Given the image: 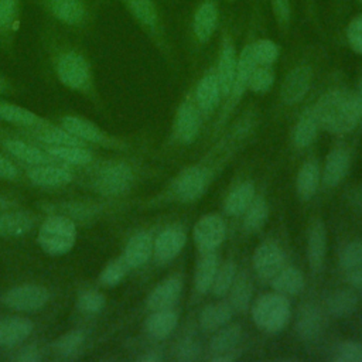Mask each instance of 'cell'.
<instances>
[{
    "label": "cell",
    "mask_w": 362,
    "mask_h": 362,
    "mask_svg": "<svg viewBox=\"0 0 362 362\" xmlns=\"http://www.w3.org/2000/svg\"><path fill=\"white\" fill-rule=\"evenodd\" d=\"M313 109L320 126L332 134L351 133L359 124L354 93L345 89L325 92Z\"/></svg>",
    "instance_id": "1"
},
{
    "label": "cell",
    "mask_w": 362,
    "mask_h": 362,
    "mask_svg": "<svg viewBox=\"0 0 362 362\" xmlns=\"http://www.w3.org/2000/svg\"><path fill=\"white\" fill-rule=\"evenodd\" d=\"M37 240L45 253L65 255L76 242V225L66 215H51L40 226Z\"/></svg>",
    "instance_id": "2"
},
{
    "label": "cell",
    "mask_w": 362,
    "mask_h": 362,
    "mask_svg": "<svg viewBox=\"0 0 362 362\" xmlns=\"http://www.w3.org/2000/svg\"><path fill=\"white\" fill-rule=\"evenodd\" d=\"M290 301L280 293H267L256 300L252 307L253 322L263 331L280 332L290 321Z\"/></svg>",
    "instance_id": "3"
},
{
    "label": "cell",
    "mask_w": 362,
    "mask_h": 362,
    "mask_svg": "<svg viewBox=\"0 0 362 362\" xmlns=\"http://www.w3.org/2000/svg\"><path fill=\"white\" fill-rule=\"evenodd\" d=\"M133 182V170L126 163H110L103 165L93 181L95 189L106 197L126 194Z\"/></svg>",
    "instance_id": "4"
},
{
    "label": "cell",
    "mask_w": 362,
    "mask_h": 362,
    "mask_svg": "<svg viewBox=\"0 0 362 362\" xmlns=\"http://www.w3.org/2000/svg\"><path fill=\"white\" fill-rule=\"evenodd\" d=\"M58 79L68 88L83 90L90 83V66L88 61L76 51L62 54L57 61Z\"/></svg>",
    "instance_id": "5"
},
{
    "label": "cell",
    "mask_w": 362,
    "mask_h": 362,
    "mask_svg": "<svg viewBox=\"0 0 362 362\" xmlns=\"http://www.w3.org/2000/svg\"><path fill=\"white\" fill-rule=\"evenodd\" d=\"M49 300V293L45 287L38 284H21L7 290L0 301L17 311H37L41 310Z\"/></svg>",
    "instance_id": "6"
},
{
    "label": "cell",
    "mask_w": 362,
    "mask_h": 362,
    "mask_svg": "<svg viewBox=\"0 0 362 362\" xmlns=\"http://www.w3.org/2000/svg\"><path fill=\"white\" fill-rule=\"evenodd\" d=\"M192 236L199 252L216 250L226 238L225 221L218 214H206L195 222Z\"/></svg>",
    "instance_id": "7"
},
{
    "label": "cell",
    "mask_w": 362,
    "mask_h": 362,
    "mask_svg": "<svg viewBox=\"0 0 362 362\" xmlns=\"http://www.w3.org/2000/svg\"><path fill=\"white\" fill-rule=\"evenodd\" d=\"M286 263L283 249L273 242H263L253 253V269L262 280H272Z\"/></svg>",
    "instance_id": "8"
},
{
    "label": "cell",
    "mask_w": 362,
    "mask_h": 362,
    "mask_svg": "<svg viewBox=\"0 0 362 362\" xmlns=\"http://www.w3.org/2000/svg\"><path fill=\"white\" fill-rule=\"evenodd\" d=\"M311 81H313V71L308 65H298L293 68L286 75L281 83V88H280L281 100L288 106L297 105L308 93Z\"/></svg>",
    "instance_id": "9"
},
{
    "label": "cell",
    "mask_w": 362,
    "mask_h": 362,
    "mask_svg": "<svg viewBox=\"0 0 362 362\" xmlns=\"http://www.w3.org/2000/svg\"><path fill=\"white\" fill-rule=\"evenodd\" d=\"M208 174L204 168L192 165L185 168L174 182L177 197L184 202H192L202 197L208 187Z\"/></svg>",
    "instance_id": "10"
},
{
    "label": "cell",
    "mask_w": 362,
    "mask_h": 362,
    "mask_svg": "<svg viewBox=\"0 0 362 362\" xmlns=\"http://www.w3.org/2000/svg\"><path fill=\"white\" fill-rule=\"evenodd\" d=\"M187 235L181 228L171 226L161 230L153 240V256L157 263H168L175 259L184 249Z\"/></svg>",
    "instance_id": "11"
},
{
    "label": "cell",
    "mask_w": 362,
    "mask_h": 362,
    "mask_svg": "<svg viewBox=\"0 0 362 362\" xmlns=\"http://www.w3.org/2000/svg\"><path fill=\"white\" fill-rule=\"evenodd\" d=\"M305 253L308 260V267L313 273H320L327 255V229L321 219H314L310 223L307 232Z\"/></svg>",
    "instance_id": "12"
},
{
    "label": "cell",
    "mask_w": 362,
    "mask_h": 362,
    "mask_svg": "<svg viewBox=\"0 0 362 362\" xmlns=\"http://www.w3.org/2000/svg\"><path fill=\"white\" fill-rule=\"evenodd\" d=\"M256 66V62L252 57V51H250V45H246L240 55L238 57V68H236V75H235V81H233V86H232V90H230V95L228 96L229 98V102L225 107V112H223V119L233 110V107L238 105L239 99L242 98V95L245 93L246 88H247V83H249V79H250V75L253 72Z\"/></svg>",
    "instance_id": "13"
},
{
    "label": "cell",
    "mask_w": 362,
    "mask_h": 362,
    "mask_svg": "<svg viewBox=\"0 0 362 362\" xmlns=\"http://www.w3.org/2000/svg\"><path fill=\"white\" fill-rule=\"evenodd\" d=\"M201 126V116L199 109L189 100H185L180 105L177 115H175V134L178 140L184 144H192L198 134Z\"/></svg>",
    "instance_id": "14"
},
{
    "label": "cell",
    "mask_w": 362,
    "mask_h": 362,
    "mask_svg": "<svg viewBox=\"0 0 362 362\" xmlns=\"http://www.w3.org/2000/svg\"><path fill=\"white\" fill-rule=\"evenodd\" d=\"M351 168V154L348 150L337 147L332 148L327 157L322 167V182L324 185L334 188L338 187L344 178L348 175Z\"/></svg>",
    "instance_id": "15"
},
{
    "label": "cell",
    "mask_w": 362,
    "mask_h": 362,
    "mask_svg": "<svg viewBox=\"0 0 362 362\" xmlns=\"http://www.w3.org/2000/svg\"><path fill=\"white\" fill-rule=\"evenodd\" d=\"M182 293V281L178 277H168L153 288L147 297V308L151 311L170 310Z\"/></svg>",
    "instance_id": "16"
},
{
    "label": "cell",
    "mask_w": 362,
    "mask_h": 362,
    "mask_svg": "<svg viewBox=\"0 0 362 362\" xmlns=\"http://www.w3.org/2000/svg\"><path fill=\"white\" fill-rule=\"evenodd\" d=\"M324 329V313L315 304L301 307L296 321V332L303 341H313L321 335Z\"/></svg>",
    "instance_id": "17"
},
{
    "label": "cell",
    "mask_w": 362,
    "mask_h": 362,
    "mask_svg": "<svg viewBox=\"0 0 362 362\" xmlns=\"http://www.w3.org/2000/svg\"><path fill=\"white\" fill-rule=\"evenodd\" d=\"M153 256V238L148 232L134 233L126 243L123 259L130 269L144 266Z\"/></svg>",
    "instance_id": "18"
},
{
    "label": "cell",
    "mask_w": 362,
    "mask_h": 362,
    "mask_svg": "<svg viewBox=\"0 0 362 362\" xmlns=\"http://www.w3.org/2000/svg\"><path fill=\"white\" fill-rule=\"evenodd\" d=\"M28 180L38 187H61L72 181V173L61 165L38 164L27 171Z\"/></svg>",
    "instance_id": "19"
},
{
    "label": "cell",
    "mask_w": 362,
    "mask_h": 362,
    "mask_svg": "<svg viewBox=\"0 0 362 362\" xmlns=\"http://www.w3.org/2000/svg\"><path fill=\"white\" fill-rule=\"evenodd\" d=\"M34 329L31 320L25 317H6L0 320V345L14 346L27 339Z\"/></svg>",
    "instance_id": "20"
},
{
    "label": "cell",
    "mask_w": 362,
    "mask_h": 362,
    "mask_svg": "<svg viewBox=\"0 0 362 362\" xmlns=\"http://www.w3.org/2000/svg\"><path fill=\"white\" fill-rule=\"evenodd\" d=\"M48 11L66 25H79L86 18V7L82 0H45Z\"/></svg>",
    "instance_id": "21"
},
{
    "label": "cell",
    "mask_w": 362,
    "mask_h": 362,
    "mask_svg": "<svg viewBox=\"0 0 362 362\" xmlns=\"http://www.w3.org/2000/svg\"><path fill=\"white\" fill-rule=\"evenodd\" d=\"M218 267H219V260H218L216 250L199 252V257L197 260L195 272H194V287L198 293L205 294L211 290Z\"/></svg>",
    "instance_id": "22"
},
{
    "label": "cell",
    "mask_w": 362,
    "mask_h": 362,
    "mask_svg": "<svg viewBox=\"0 0 362 362\" xmlns=\"http://www.w3.org/2000/svg\"><path fill=\"white\" fill-rule=\"evenodd\" d=\"M236 68H238V55L235 52V48L230 42H225L219 55L218 71H216V78L219 82L222 98H228L230 95L235 75H236Z\"/></svg>",
    "instance_id": "23"
},
{
    "label": "cell",
    "mask_w": 362,
    "mask_h": 362,
    "mask_svg": "<svg viewBox=\"0 0 362 362\" xmlns=\"http://www.w3.org/2000/svg\"><path fill=\"white\" fill-rule=\"evenodd\" d=\"M222 95H221V88H219L216 74L204 75L195 89V102L198 109L202 113L209 115L218 107Z\"/></svg>",
    "instance_id": "24"
},
{
    "label": "cell",
    "mask_w": 362,
    "mask_h": 362,
    "mask_svg": "<svg viewBox=\"0 0 362 362\" xmlns=\"http://www.w3.org/2000/svg\"><path fill=\"white\" fill-rule=\"evenodd\" d=\"M233 313L235 311L228 300L208 304L202 308L199 314V327L204 332H215L221 327L230 322Z\"/></svg>",
    "instance_id": "25"
},
{
    "label": "cell",
    "mask_w": 362,
    "mask_h": 362,
    "mask_svg": "<svg viewBox=\"0 0 362 362\" xmlns=\"http://www.w3.org/2000/svg\"><path fill=\"white\" fill-rule=\"evenodd\" d=\"M321 182V168L315 160H307L301 164L296 177V191L303 201L311 199Z\"/></svg>",
    "instance_id": "26"
},
{
    "label": "cell",
    "mask_w": 362,
    "mask_h": 362,
    "mask_svg": "<svg viewBox=\"0 0 362 362\" xmlns=\"http://www.w3.org/2000/svg\"><path fill=\"white\" fill-rule=\"evenodd\" d=\"M34 226V218L27 211H10L0 214V236L18 238L30 232Z\"/></svg>",
    "instance_id": "27"
},
{
    "label": "cell",
    "mask_w": 362,
    "mask_h": 362,
    "mask_svg": "<svg viewBox=\"0 0 362 362\" xmlns=\"http://www.w3.org/2000/svg\"><path fill=\"white\" fill-rule=\"evenodd\" d=\"M321 129L313 106L307 107L298 117L293 130V143L298 148H305L315 140Z\"/></svg>",
    "instance_id": "28"
},
{
    "label": "cell",
    "mask_w": 362,
    "mask_h": 362,
    "mask_svg": "<svg viewBox=\"0 0 362 362\" xmlns=\"http://www.w3.org/2000/svg\"><path fill=\"white\" fill-rule=\"evenodd\" d=\"M228 303L236 313H245L249 310L253 298V284L247 273H236V277L228 291Z\"/></svg>",
    "instance_id": "29"
},
{
    "label": "cell",
    "mask_w": 362,
    "mask_h": 362,
    "mask_svg": "<svg viewBox=\"0 0 362 362\" xmlns=\"http://www.w3.org/2000/svg\"><path fill=\"white\" fill-rule=\"evenodd\" d=\"M62 127L78 137L79 140L90 141V143H99V144H106L109 140L105 136V133L92 122L85 120L82 117L76 116H65L62 117Z\"/></svg>",
    "instance_id": "30"
},
{
    "label": "cell",
    "mask_w": 362,
    "mask_h": 362,
    "mask_svg": "<svg viewBox=\"0 0 362 362\" xmlns=\"http://www.w3.org/2000/svg\"><path fill=\"white\" fill-rule=\"evenodd\" d=\"M218 24V8L212 1L202 3L194 16V34L198 41L206 42Z\"/></svg>",
    "instance_id": "31"
},
{
    "label": "cell",
    "mask_w": 362,
    "mask_h": 362,
    "mask_svg": "<svg viewBox=\"0 0 362 362\" xmlns=\"http://www.w3.org/2000/svg\"><path fill=\"white\" fill-rule=\"evenodd\" d=\"M240 339L242 327L239 324H226L214 332L209 342V348L215 355L233 354Z\"/></svg>",
    "instance_id": "32"
},
{
    "label": "cell",
    "mask_w": 362,
    "mask_h": 362,
    "mask_svg": "<svg viewBox=\"0 0 362 362\" xmlns=\"http://www.w3.org/2000/svg\"><path fill=\"white\" fill-rule=\"evenodd\" d=\"M270 281L274 291L286 297L300 294L305 286L304 274L297 267L293 266L283 267Z\"/></svg>",
    "instance_id": "33"
},
{
    "label": "cell",
    "mask_w": 362,
    "mask_h": 362,
    "mask_svg": "<svg viewBox=\"0 0 362 362\" xmlns=\"http://www.w3.org/2000/svg\"><path fill=\"white\" fill-rule=\"evenodd\" d=\"M178 325V314L170 310H158L153 311L146 320V331L150 337L163 339L168 337Z\"/></svg>",
    "instance_id": "34"
},
{
    "label": "cell",
    "mask_w": 362,
    "mask_h": 362,
    "mask_svg": "<svg viewBox=\"0 0 362 362\" xmlns=\"http://www.w3.org/2000/svg\"><path fill=\"white\" fill-rule=\"evenodd\" d=\"M255 187L252 182H242L235 187L223 201V209L228 215L239 216L243 215L247 206L255 199Z\"/></svg>",
    "instance_id": "35"
},
{
    "label": "cell",
    "mask_w": 362,
    "mask_h": 362,
    "mask_svg": "<svg viewBox=\"0 0 362 362\" xmlns=\"http://www.w3.org/2000/svg\"><path fill=\"white\" fill-rule=\"evenodd\" d=\"M358 307V296L355 291L348 288L335 290L327 298L328 314L337 318H344L351 315Z\"/></svg>",
    "instance_id": "36"
},
{
    "label": "cell",
    "mask_w": 362,
    "mask_h": 362,
    "mask_svg": "<svg viewBox=\"0 0 362 362\" xmlns=\"http://www.w3.org/2000/svg\"><path fill=\"white\" fill-rule=\"evenodd\" d=\"M6 150L16 158H18L23 163H27L30 165H38V164H47L49 163L48 153L27 144L21 140H6L4 141Z\"/></svg>",
    "instance_id": "37"
},
{
    "label": "cell",
    "mask_w": 362,
    "mask_h": 362,
    "mask_svg": "<svg viewBox=\"0 0 362 362\" xmlns=\"http://www.w3.org/2000/svg\"><path fill=\"white\" fill-rule=\"evenodd\" d=\"M0 120L18 126H37L42 122L34 112L3 100H0Z\"/></svg>",
    "instance_id": "38"
},
{
    "label": "cell",
    "mask_w": 362,
    "mask_h": 362,
    "mask_svg": "<svg viewBox=\"0 0 362 362\" xmlns=\"http://www.w3.org/2000/svg\"><path fill=\"white\" fill-rule=\"evenodd\" d=\"M269 216V206L263 197H255L252 204L243 214V228L246 232H259Z\"/></svg>",
    "instance_id": "39"
},
{
    "label": "cell",
    "mask_w": 362,
    "mask_h": 362,
    "mask_svg": "<svg viewBox=\"0 0 362 362\" xmlns=\"http://www.w3.org/2000/svg\"><path fill=\"white\" fill-rule=\"evenodd\" d=\"M35 137L44 143L47 147H58V146H83L82 140L66 132L64 127H47L42 126L41 129L35 130Z\"/></svg>",
    "instance_id": "40"
},
{
    "label": "cell",
    "mask_w": 362,
    "mask_h": 362,
    "mask_svg": "<svg viewBox=\"0 0 362 362\" xmlns=\"http://www.w3.org/2000/svg\"><path fill=\"white\" fill-rule=\"evenodd\" d=\"M47 153L74 165H85L92 161V153L86 150L83 146H58V147H47Z\"/></svg>",
    "instance_id": "41"
},
{
    "label": "cell",
    "mask_w": 362,
    "mask_h": 362,
    "mask_svg": "<svg viewBox=\"0 0 362 362\" xmlns=\"http://www.w3.org/2000/svg\"><path fill=\"white\" fill-rule=\"evenodd\" d=\"M123 3L139 23L150 28L156 27L157 10L153 0H123Z\"/></svg>",
    "instance_id": "42"
},
{
    "label": "cell",
    "mask_w": 362,
    "mask_h": 362,
    "mask_svg": "<svg viewBox=\"0 0 362 362\" xmlns=\"http://www.w3.org/2000/svg\"><path fill=\"white\" fill-rule=\"evenodd\" d=\"M235 277H236V264L232 260L219 264L211 286L212 294L215 297L223 298L228 294Z\"/></svg>",
    "instance_id": "43"
},
{
    "label": "cell",
    "mask_w": 362,
    "mask_h": 362,
    "mask_svg": "<svg viewBox=\"0 0 362 362\" xmlns=\"http://www.w3.org/2000/svg\"><path fill=\"white\" fill-rule=\"evenodd\" d=\"M250 51L256 65L270 66L279 58V47L272 40H257L250 44Z\"/></svg>",
    "instance_id": "44"
},
{
    "label": "cell",
    "mask_w": 362,
    "mask_h": 362,
    "mask_svg": "<svg viewBox=\"0 0 362 362\" xmlns=\"http://www.w3.org/2000/svg\"><path fill=\"white\" fill-rule=\"evenodd\" d=\"M338 263L342 270H352L362 266V238L348 242L339 252Z\"/></svg>",
    "instance_id": "45"
},
{
    "label": "cell",
    "mask_w": 362,
    "mask_h": 362,
    "mask_svg": "<svg viewBox=\"0 0 362 362\" xmlns=\"http://www.w3.org/2000/svg\"><path fill=\"white\" fill-rule=\"evenodd\" d=\"M129 269H130V267L127 266V263L124 262V259H123V256H122V257H119V259H116V260H112V262L103 269V272L100 273L99 280H100V283H102L103 286H106V287L117 286V284L124 279V276L127 274Z\"/></svg>",
    "instance_id": "46"
},
{
    "label": "cell",
    "mask_w": 362,
    "mask_h": 362,
    "mask_svg": "<svg viewBox=\"0 0 362 362\" xmlns=\"http://www.w3.org/2000/svg\"><path fill=\"white\" fill-rule=\"evenodd\" d=\"M273 82H274V74L272 68L259 65V66H255L250 75L247 88L255 93H266L273 86Z\"/></svg>",
    "instance_id": "47"
},
{
    "label": "cell",
    "mask_w": 362,
    "mask_h": 362,
    "mask_svg": "<svg viewBox=\"0 0 362 362\" xmlns=\"http://www.w3.org/2000/svg\"><path fill=\"white\" fill-rule=\"evenodd\" d=\"M83 341H85V332L82 329H72L54 342V349L58 354L68 356L76 352L78 348L83 344Z\"/></svg>",
    "instance_id": "48"
},
{
    "label": "cell",
    "mask_w": 362,
    "mask_h": 362,
    "mask_svg": "<svg viewBox=\"0 0 362 362\" xmlns=\"http://www.w3.org/2000/svg\"><path fill=\"white\" fill-rule=\"evenodd\" d=\"M78 308L86 314H96L105 305V296L96 290L83 291L78 297Z\"/></svg>",
    "instance_id": "49"
},
{
    "label": "cell",
    "mask_w": 362,
    "mask_h": 362,
    "mask_svg": "<svg viewBox=\"0 0 362 362\" xmlns=\"http://www.w3.org/2000/svg\"><path fill=\"white\" fill-rule=\"evenodd\" d=\"M337 362H362V344L356 341H344L337 346Z\"/></svg>",
    "instance_id": "50"
},
{
    "label": "cell",
    "mask_w": 362,
    "mask_h": 362,
    "mask_svg": "<svg viewBox=\"0 0 362 362\" xmlns=\"http://www.w3.org/2000/svg\"><path fill=\"white\" fill-rule=\"evenodd\" d=\"M201 345L194 338L182 339L177 346V359L182 362H191L199 358Z\"/></svg>",
    "instance_id": "51"
},
{
    "label": "cell",
    "mask_w": 362,
    "mask_h": 362,
    "mask_svg": "<svg viewBox=\"0 0 362 362\" xmlns=\"http://www.w3.org/2000/svg\"><path fill=\"white\" fill-rule=\"evenodd\" d=\"M346 38L351 45V48L362 55V14L356 16L351 20L348 30H346Z\"/></svg>",
    "instance_id": "52"
},
{
    "label": "cell",
    "mask_w": 362,
    "mask_h": 362,
    "mask_svg": "<svg viewBox=\"0 0 362 362\" xmlns=\"http://www.w3.org/2000/svg\"><path fill=\"white\" fill-rule=\"evenodd\" d=\"M18 0H0V30H7L16 21Z\"/></svg>",
    "instance_id": "53"
},
{
    "label": "cell",
    "mask_w": 362,
    "mask_h": 362,
    "mask_svg": "<svg viewBox=\"0 0 362 362\" xmlns=\"http://www.w3.org/2000/svg\"><path fill=\"white\" fill-rule=\"evenodd\" d=\"M272 8L276 20L280 24H287L290 20V3L288 0H272Z\"/></svg>",
    "instance_id": "54"
},
{
    "label": "cell",
    "mask_w": 362,
    "mask_h": 362,
    "mask_svg": "<svg viewBox=\"0 0 362 362\" xmlns=\"http://www.w3.org/2000/svg\"><path fill=\"white\" fill-rule=\"evenodd\" d=\"M348 204L358 212H362V182L352 185L346 191Z\"/></svg>",
    "instance_id": "55"
},
{
    "label": "cell",
    "mask_w": 362,
    "mask_h": 362,
    "mask_svg": "<svg viewBox=\"0 0 362 362\" xmlns=\"http://www.w3.org/2000/svg\"><path fill=\"white\" fill-rule=\"evenodd\" d=\"M17 168L16 165L6 157L0 154V178L4 180H14L17 177Z\"/></svg>",
    "instance_id": "56"
},
{
    "label": "cell",
    "mask_w": 362,
    "mask_h": 362,
    "mask_svg": "<svg viewBox=\"0 0 362 362\" xmlns=\"http://www.w3.org/2000/svg\"><path fill=\"white\" fill-rule=\"evenodd\" d=\"M346 279H348L349 284H351L354 288L362 291V266L349 270Z\"/></svg>",
    "instance_id": "57"
},
{
    "label": "cell",
    "mask_w": 362,
    "mask_h": 362,
    "mask_svg": "<svg viewBox=\"0 0 362 362\" xmlns=\"http://www.w3.org/2000/svg\"><path fill=\"white\" fill-rule=\"evenodd\" d=\"M17 359L21 361V362H37V361L41 359V355H40V351L37 348L28 346L24 351H21V354L18 355Z\"/></svg>",
    "instance_id": "58"
},
{
    "label": "cell",
    "mask_w": 362,
    "mask_h": 362,
    "mask_svg": "<svg viewBox=\"0 0 362 362\" xmlns=\"http://www.w3.org/2000/svg\"><path fill=\"white\" fill-rule=\"evenodd\" d=\"M354 99H355V106L359 117V124H362V78L359 79L356 90L354 92Z\"/></svg>",
    "instance_id": "59"
},
{
    "label": "cell",
    "mask_w": 362,
    "mask_h": 362,
    "mask_svg": "<svg viewBox=\"0 0 362 362\" xmlns=\"http://www.w3.org/2000/svg\"><path fill=\"white\" fill-rule=\"evenodd\" d=\"M140 361H143V362H157V361H160V356L154 355V354H148V355L141 356Z\"/></svg>",
    "instance_id": "60"
},
{
    "label": "cell",
    "mask_w": 362,
    "mask_h": 362,
    "mask_svg": "<svg viewBox=\"0 0 362 362\" xmlns=\"http://www.w3.org/2000/svg\"><path fill=\"white\" fill-rule=\"evenodd\" d=\"M6 206H7V202L0 198V209H1V208H6Z\"/></svg>",
    "instance_id": "61"
},
{
    "label": "cell",
    "mask_w": 362,
    "mask_h": 362,
    "mask_svg": "<svg viewBox=\"0 0 362 362\" xmlns=\"http://www.w3.org/2000/svg\"><path fill=\"white\" fill-rule=\"evenodd\" d=\"M359 1H361V3H362V0H359Z\"/></svg>",
    "instance_id": "62"
}]
</instances>
